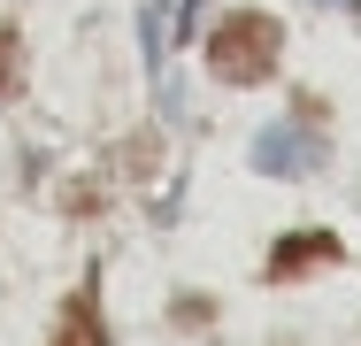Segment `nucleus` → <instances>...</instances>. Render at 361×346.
<instances>
[{
  "instance_id": "nucleus-1",
  "label": "nucleus",
  "mask_w": 361,
  "mask_h": 346,
  "mask_svg": "<svg viewBox=\"0 0 361 346\" xmlns=\"http://www.w3.org/2000/svg\"><path fill=\"white\" fill-rule=\"evenodd\" d=\"M277 47H285L277 16L238 8V16H223L216 31H208V69H216L223 85H262V77L277 69Z\"/></svg>"
},
{
  "instance_id": "nucleus-5",
  "label": "nucleus",
  "mask_w": 361,
  "mask_h": 346,
  "mask_svg": "<svg viewBox=\"0 0 361 346\" xmlns=\"http://www.w3.org/2000/svg\"><path fill=\"white\" fill-rule=\"evenodd\" d=\"M16 62H23V39L0 23V93H16Z\"/></svg>"
},
{
  "instance_id": "nucleus-4",
  "label": "nucleus",
  "mask_w": 361,
  "mask_h": 346,
  "mask_svg": "<svg viewBox=\"0 0 361 346\" xmlns=\"http://www.w3.org/2000/svg\"><path fill=\"white\" fill-rule=\"evenodd\" d=\"M54 346H108L100 316H92V285H85V292H77L70 308H62V323H54Z\"/></svg>"
},
{
  "instance_id": "nucleus-2",
  "label": "nucleus",
  "mask_w": 361,
  "mask_h": 346,
  "mask_svg": "<svg viewBox=\"0 0 361 346\" xmlns=\"http://www.w3.org/2000/svg\"><path fill=\"white\" fill-rule=\"evenodd\" d=\"M323 162H331V138L300 131V124H269L246 146V169H262V177H315Z\"/></svg>"
},
{
  "instance_id": "nucleus-3",
  "label": "nucleus",
  "mask_w": 361,
  "mask_h": 346,
  "mask_svg": "<svg viewBox=\"0 0 361 346\" xmlns=\"http://www.w3.org/2000/svg\"><path fill=\"white\" fill-rule=\"evenodd\" d=\"M338 254H346V246H338L331 231H292V239L269 246V285H292V277L323 270V262H338Z\"/></svg>"
}]
</instances>
